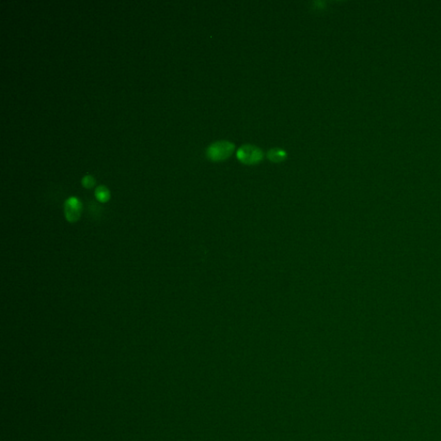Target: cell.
I'll use <instances>...</instances> for the list:
<instances>
[{"label":"cell","mask_w":441,"mask_h":441,"mask_svg":"<svg viewBox=\"0 0 441 441\" xmlns=\"http://www.w3.org/2000/svg\"><path fill=\"white\" fill-rule=\"evenodd\" d=\"M234 150V145L230 141H216L208 148V158L214 161L226 160L232 154Z\"/></svg>","instance_id":"6da1fadb"},{"label":"cell","mask_w":441,"mask_h":441,"mask_svg":"<svg viewBox=\"0 0 441 441\" xmlns=\"http://www.w3.org/2000/svg\"><path fill=\"white\" fill-rule=\"evenodd\" d=\"M237 158L242 163L254 165L262 160L263 152L255 146L244 145L238 150Z\"/></svg>","instance_id":"7a4b0ae2"},{"label":"cell","mask_w":441,"mask_h":441,"mask_svg":"<svg viewBox=\"0 0 441 441\" xmlns=\"http://www.w3.org/2000/svg\"><path fill=\"white\" fill-rule=\"evenodd\" d=\"M65 216L68 222L75 223L81 215L82 204L77 197L68 198L64 206Z\"/></svg>","instance_id":"3957f363"},{"label":"cell","mask_w":441,"mask_h":441,"mask_svg":"<svg viewBox=\"0 0 441 441\" xmlns=\"http://www.w3.org/2000/svg\"><path fill=\"white\" fill-rule=\"evenodd\" d=\"M286 153L279 149H271L267 153L268 159L273 162H280L286 159Z\"/></svg>","instance_id":"277c9868"},{"label":"cell","mask_w":441,"mask_h":441,"mask_svg":"<svg viewBox=\"0 0 441 441\" xmlns=\"http://www.w3.org/2000/svg\"><path fill=\"white\" fill-rule=\"evenodd\" d=\"M95 196H96V199L101 203H106L110 199L111 194H110L109 190L105 186H101L96 188Z\"/></svg>","instance_id":"5b68a950"},{"label":"cell","mask_w":441,"mask_h":441,"mask_svg":"<svg viewBox=\"0 0 441 441\" xmlns=\"http://www.w3.org/2000/svg\"><path fill=\"white\" fill-rule=\"evenodd\" d=\"M82 184L85 188H92L95 185V179L91 175H86L82 179Z\"/></svg>","instance_id":"8992f818"}]
</instances>
